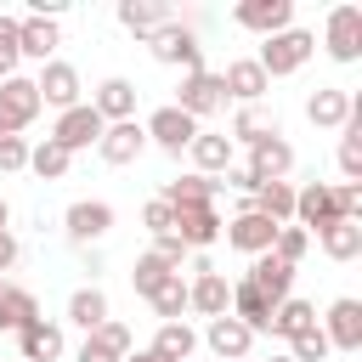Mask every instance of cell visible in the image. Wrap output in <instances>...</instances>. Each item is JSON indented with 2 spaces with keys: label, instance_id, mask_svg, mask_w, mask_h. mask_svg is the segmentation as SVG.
I'll return each instance as SVG.
<instances>
[{
  "label": "cell",
  "instance_id": "43",
  "mask_svg": "<svg viewBox=\"0 0 362 362\" xmlns=\"http://www.w3.org/2000/svg\"><path fill=\"white\" fill-rule=\"evenodd\" d=\"M334 209H339V221H356L362 215V181H339L334 187Z\"/></svg>",
  "mask_w": 362,
  "mask_h": 362
},
{
  "label": "cell",
  "instance_id": "26",
  "mask_svg": "<svg viewBox=\"0 0 362 362\" xmlns=\"http://www.w3.org/2000/svg\"><path fill=\"white\" fill-rule=\"evenodd\" d=\"M57 23H45V17H17V51L23 57H34V62H51V51H57Z\"/></svg>",
  "mask_w": 362,
  "mask_h": 362
},
{
  "label": "cell",
  "instance_id": "49",
  "mask_svg": "<svg viewBox=\"0 0 362 362\" xmlns=\"http://www.w3.org/2000/svg\"><path fill=\"white\" fill-rule=\"evenodd\" d=\"M124 362H164V356H158V351H130Z\"/></svg>",
  "mask_w": 362,
  "mask_h": 362
},
{
  "label": "cell",
  "instance_id": "6",
  "mask_svg": "<svg viewBox=\"0 0 362 362\" xmlns=\"http://www.w3.org/2000/svg\"><path fill=\"white\" fill-rule=\"evenodd\" d=\"M322 45H328L334 62H356V57H362V6H334Z\"/></svg>",
  "mask_w": 362,
  "mask_h": 362
},
{
  "label": "cell",
  "instance_id": "51",
  "mask_svg": "<svg viewBox=\"0 0 362 362\" xmlns=\"http://www.w3.org/2000/svg\"><path fill=\"white\" fill-rule=\"evenodd\" d=\"M0 136H11V130H6V119H0Z\"/></svg>",
  "mask_w": 362,
  "mask_h": 362
},
{
  "label": "cell",
  "instance_id": "30",
  "mask_svg": "<svg viewBox=\"0 0 362 362\" xmlns=\"http://www.w3.org/2000/svg\"><path fill=\"white\" fill-rule=\"evenodd\" d=\"M119 23L130 28V34H153V28H164L170 23V6L164 0H119Z\"/></svg>",
  "mask_w": 362,
  "mask_h": 362
},
{
  "label": "cell",
  "instance_id": "12",
  "mask_svg": "<svg viewBox=\"0 0 362 362\" xmlns=\"http://www.w3.org/2000/svg\"><path fill=\"white\" fill-rule=\"evenodd\" d=\"M328 351H362V300H334L328 305V328H322Z\"/></svg>",
  "mask_w": 362,
  "mask_h": 362
},
{
  "label": "cell",
  "instance_id": "9",
  "mask_svg": "<svg viewBox=\"0 0 362 362\" xmlns=\"http://www.w3.org/2000/svg\"><path fill=\"white\" fill-rule=\"evenodd\" d=\"M34 90H40V107L51 102V107H62V113H68V107H79V68H74V62H57V57H51V62L40 68Z\"/></svg>",
  "mask_w": 362,
  "mask_h": 362
},
{
  "label": "cell",
  "instance_id": "41",
  "mask_svg": "<svg viewBox=\"0 0 362 362\" xmlns=\"http://www.w3.org/2000/svg\"><path fill=\"white\" fill-rule=\"evenodd\" d=\"M322 356H328L322 328H305V334H294V339H288V362H322Z\"/></svg>",
  "mask_w": 362,
  "mask_h": 362
},
{
  "label": "cell",
  "instance_id": "27",
  "mask_svg": "<svg viewBox=\"0 0 362 362\" xmlns=\"http://www.w3.org/2000/svg\"><path fill=\"white\" fill-rule=\"evenodd\" d=\"M187 153H192L198 175H209V181H215V175H226V164H232V141H226V136H215V130H198Z\"/></svg>",
  "mask_w": 362,
  "mask_h": 362
},
{
  "label": "cell",
  "instance_id": "20",
  "mask_svg": "<svg viewBox=\"0 0 362 362\" xmlns=\"http://www.w3.org/2000/svg\"><path fill=\"white\" fill-rule=\"evenodd\" d=\"M266 85H272V79L260 74V62H255V57H238V62H226V74H221V90H226V96H238L243 107H255V102L266 96Z\"/></svg>",
  "mask_w": 362,
  "mask_h": 362
},
{
  "label": "cell",
  "instance_id": "38",
  "mask_svg": "<svg viewBox=\"0 0 362 362\" xmlns=\"http://www.w3.org/2000/svg\"><path fill=\"white\" fill-rule=\"evenodd\" d=\"M305 249H311V232H305V226H294V221H288V226H277V238H272V255H277V260L300 266V260H305Z\"/></svg>",
  "mask_w": 362,
  "mask_h": 362
},
{
  "label": "cell",
  "instance_id": "8",
  "mask_svg": "<svg viewBox=\"0 0 362 362\" xmlns=\"http://www.w3.org/2000/svg\"><path fill=\"white\" fill-rule=\"evenodd\" d=\"M34 113H40V90H34V79H23V74L0 79V119H6V130H11V136L28 130Z\"/></svg>",
  "mask_w": 362,
  "mask_h": 362
},
{
  "label": "cell",
  "instance_id": "2",
  "mask_svg": "<svg viewBox=\"0 0 362 362\" xmlns=\"http://www.w3.org/2000/svg\"><path fill=\"white\" fill-rule=\"evenodd\" d=\"M147 51L158 57V62H170V68H187V74H198L204 68V45H198V34L187 28V23H164V28H153L147 34Z\"/></svg>",
  "mask_w": 362,
  "mask_h": 362
},
{
  "label": "cell",
  "instance_id": "40",
  "mask_svg": "<svg viewBox=\"0 0 362 362\" xmlns=\"http://www.w3.org/2000/svg\"><path fill=\"white\" fill-rule=\"evenodd\" d=\"M90 339H96V345H107V351H113V356H119V362H124V356H130V351H136V345H130V328H124V322H119V317H107V322H102V328H90Z\"/></svg>",
  "mask_w": 362,
  "mask_h": 362
},
{
  "label": "cell",
  "instance_id": "31",
  "mask_svg": "<svg viewBox=\"0 0 362 362\" xmlns=\"http://www.w3.org/2000/svg\"><path fill=\"white\" fill-rule=\"evenodd\" d=\"M305 328H317V305L311 300H277L272 305V334H283V339H294V334H305Z\"/></svg>",
  "mask_w": 362,
  "mask_h": 362
},
{
  "label": "cell",
  "instance_id": "4",
  "mask_svg": "<svg viewBox=\"0 0 362 362\" xmlns=\"http://www.w3.org/2000/svg\"><path fill=\"white\" fill-rule=\"evenodd\" d=\"M232 23L272 40V34L294 28V0H238V6H232Z\"/></svg>",
  "mask_w": 362,
  "mask_h": 362
},
{
  "label": "cell",
  "instance_id": "34",
  "mask_svg": "<svg viewBox=\"0 0 362 362\" xmlns=\"http://www.w3.org/2000/svg\"><path fill=\"white\" fill-rule=\"evenodd\" d=\"M68 322H79L85 334L102 328V322H107V294H102V288H74V300H68Z\"/></svg>",
  "mask_w": 362,
  "mask_h": 362
},
{
  "label": "cell",
  "instance_id": "29",
  "mask_svg": "<svg viewBox=\"0 0 362 362\" xmlns=\"http://www.w3.org/2000/svg\"><path fill=\"white\" fill-rule=\"evenodd\" d=\"M317 243H322L328 260H356L362 255V221H328L317 232Z\"/></svg>",
  "mask_w": 362,
  "mask_h": 362
},
{
  "label": "cell",
  "instance_id": "25",
  "mask_svg": "<svg viewBox=\"0 0 362 362\" xmlns=\"http://www.w3.org/2000/svg\"><path fill=\"white\" fill-rule=\"evenodd\" d=\"M17 345H23V362H57V356H62V328L45 322V317H34V322L17 334Z\"/></svg>",
  "mask_w": 362,
  "mask_h": 362
},
{
  "label": "cell",
  "instance_id": "33",
  "mask_svg": "<svg viewBox=\"0 0 362 362\" xmlns=\"http://www.w3.org/2000/svg\"><path fill=\"white\" fill-rule=\"evenodd\" d=\"M255 209H260L266 221L288 226V221H294V187H288V181H260V192H255Z\"/></svg>",
  "mask_w": 362,
  "mask_h": 362
},
{
  "label": "cell",
  "instance_id": "45",
  "mask_svg": "<svg viewBox=\"0 0 362 362\" xmlns=\"http://www.w3.org/2000/svg\"><path fill=\"white\" fill-rule=\"evenodd\" d=\"M0 170H28V141L23 136H0Z\"/></svg>",
  "mask_w": 362,
  "mask_h": 362
},
{
  "label": "cell",
  "instance_id": "19",
  "mask_svg": "<svg viewBox=\"0 0 362 362\" xmlns=\"http://www.w3.org/2000/svg\"><path fill=\"white\" fill-rule=\"evenodd\" d=\"M170 232L181 238L187 255H204V249L221 238V215H215V209H175V226H170Z\"/></svg>",
  "mask_w": 362,
  "mask_h": 362
},
{
  "label": "cell",
  "instance_id": "14",
  "mask_svg": "<svg viewBox=\"0 0 362 362\" xmlns=\"http://www.w3.org/2000/svg\"><path fill=\"white\" fill-rule=\"evenodd\" d=\"M288 170H294V147L283 141V130H277V136H260V141L249 147V175H255V181H283Z\"/></svg>",
  "mask_w": 362,
  "mask_h": 362
},
{
  "label": "cell",
  "instance_id": "13",
  "mask_svg": "<svg viewBox=\"0 0 362 362\" xmlns=\"http://www.w3.org/2000/svg\"><path fill=\"white\" fill-rule=\"evenodd\" d=\"M351 113H356V96L339 90V85H322V90H311V102H305V119H311L317 130H345Z\"/></svg>",
  "mask_w": 362,
  "mask_h": 362
},
{
  "label": "cell",
  "instance_id": "24",
  "mask_svg": "<svg viewBox=\"0 0 362 362\" xmlns=\"http://www.w3.org/2000/svg\"><path fill=\"white\" fill-rule=\"evenodd\" d=\"M204 339H209V351H215L221 362H243V356H249V345H255V334H249L238 317H215V322L204 328Z\"/></svg>",
  "mask_w": 362,
  "mask_h": 362
},
{
  "label": "cell",
  "instance_id": "11",
  "mask_svg": "<svg viewBox=\"0 0 362 362\" xmlns=\"http://www.w3.org/2000/svg\"><path fill=\"white\" fill-rule=\"evenodd\" d=\"M272 238H277V221H266L260 209H243V215L226 221V243H232L238 255H266Z\"/></svg>",
  "mask_w": 362,
  "mask_h": 362
},
{
  "label": "cell",
  "instance_id": "16",
  "mask_svg": "<svg viewBox=\"0 0 362 362\" xmlns=\"http://www.w3.org/2000/svg\"><path fill=\"white\" fill-rule=\"evenodd\" d=\"M187 311H198V317H232V283L221 277V272H204V277H192V288H187Z\"/></svg>",
  "mask_w": 362,
  "mask_h": 362
},
{
  "label": "cell",
  "instance_id": "17",
  "mask_svg": "<svg viewBox=\"0 0 362 362\" xmlns=\"http://www.w3.org/2000/svg\"><path fill=\"white\" fill-rule=\"evenodd\" d=\"M90 107H96V119H102V124H124V119H136V85L113 74V79H102V85H96Z\"/></svg>",
  "mask_w": 362,
  "mask_h": 362
},
{
  "label": "cell",
  "instance_id": "28",
  "mask_svg": "<svg viewBox=\"0 0 362 362\" xmlns=\"http://www.w3.org/2000/svg\"><path fill=\"white\" fill-rule=\"evenodd\" d=\"M34 317H40V300H34L28 288L6 283V288H0V334H23Z\"/></svg>",
  "mask_w": 362,
  "mask_h": 362
},
{
  "label": "cell",
  "instance_id": "37",
  "mask_svg": "<svg viewBox=\"0 0 362 362\" xmlns=\"http://www.w3.org/2000/svg\"><path fill=\"white\" fill-rule=\"evenodd\" d=\"M260 136H277V119H266L260 107H238V119H232V136L226 141H260Z\"/></svg>",
  "mask_w": 362,
  "mask_h": 362
},
{
  "label": "cell",
  "instance_id": "47",
  "mask_svg": "<svg viewBox=\"0 0 362 362\" xmlns=\"http://www.w3.org/2000/svg\"><path fill=\"white\" fill-rule=\"evenodd\" d=\"M74 362H119V356H113L107 345H96V339L85 334V345H79V356H74Z\"/></svg>",
  "mask_w": 362,
  "mask_h": 362
},
{
  "label": "cell",
  "instance_id": "35",
  "mask_svg": "<svg viewBox=\"0 0 362 362\" xmlns=\"http://www.w3.org/2000/svg\"><path fill=\"white\" fill-rule=\"evenodd\" d=\"M68 164H74V158H68V153H62L51 136H45L40 147H28V170H34L40 181H62V175H68Z\"/></svg>",
  "mask_w": 362,
  "mask_h": 362
},
{
  "label": "cell",
  "instance_id": "32",
  "mask_svg": "<svg viewBox=\"0 0 362 362\" xmlns=\"http://www.w3.org/2000/svg\"><path fill=\"white\" fill-rule=\"evenodd\" d=\"M147 351H158L164 362H187V356L198 351V334H192L187 322H158V334H153Z\"/></svg>",
  "mask_w": 362,
  "mask_h": 362
},
{
  "label": "cell",
  "instance_id": "21",
  "mask_svg": "<svg viewBox=\"0 0 362 362\" xmlns=\"http://www.w3.org/2000/svg\"><path fill=\"white\" fill-rule=\"evenodd\" d=\"M215 187H221V181H209V175L192 170V175H175L158 198H164L170 209H215Z\"/></svg>",
  "mask_w": 362,
  "mask_h": 362
},
{
  "label": "cell",
  "instance_id": "7",
  "mask_svg": "<svg viewBox=\"0 0 362 362\" xmlns=\"http://www.w3.org/2000/svg\"><path fill=\"white\" fill-rule=\"evenodd\" d=\"M141 130H147V141H158L164 153H175V158H181V153L192 147V136H198V119H187V113L170 102V107H158V113H153Z\"/></svg>",
  "mask_w": 362,
  "mask_h": 362
},
{
  "label": "cell",
  "instance_id": "39",
  "mask_svg": "<svg viewBox=\"0 0 362 362\" xmlns=\"http://www.w3.org/2000/svg\"><path fill=\"white\" fill-rule=\"evenodd\" d=\"M147 305H153L164 322H181V311H187V283H181V272H175V277H170V283H164V288H158Z\"/></svg>",
  "mask_w": 362,
  "mask_h": 362
},
{
  "label": "cell",
  "instance_id": "15",
  "mask_svg": "<svg viewBox=\"0 0 362 362\" xmlns=\"http://www.w3.org/2000/svg\"><path fill=\"white\" fill-rule=\"evenodd\" d=\"M107 232H113V204H102V198L68 204V238H74V243H96V238H107Z\"/></svg>",
  "mask_w": 362,
  "mask_h": 362
},
{
  "label": "cell",
  "instance_id": "5",
  "mask_svg": "<svg viewBox=\"0 0 362 362\" xmlns=\"http://www.w3.org/2000/svg\"><path fill=\"white\" fill-rule=\"evenodd\" d=\"M175 107H181L187 119H209L215 107H226V90H221V74H209V68H198V74H187V79L175 85Z\"/></svg>",
  "mask_w": 362,
  "mask_h": 362
},
{
  "label": "cell",
  "instance_id": "23",
  "mask_svg": "<svg viewBox=\"0 0 362 362\" xmlns=\"http://www.w3.org/2000/svg\"><path fill=\"white\" fill-rule=\"evenodd\" d=\"M232 317L249 328V334H272V300L243 277V283H232Z\"/></svg>",
  "mask_w": 362,
  "mask_h": 362
},
{
  "label": "cell",
  "instance_id": "48",
  "mask_svg": "<svg viewBox=\"0 0 362 362\" xmlns=\"http://www.w3.org/2000/svg\"><path fill=\"white\" fill-rule=\"evenodd\" d=\"M11 266H17V238L0 232V272H11Z\"/></svg>",
  "mask_w": 362,
  "mask_h": 362
},
{
  "label": "cell",
  "instance_id": "10",
  "mask_svg": "<svg viewBox=\"0 0 362 362\" xmlns=\"http://www.w3.org/2000/svg\"><path fill=\"white\" fill-rule=\"evenodd\" d=\"M294 221H300L305 232H322L328 221H339V209H334V187H328V181H305V187H294Z\"/></svg>",
  "mask_w": 362,
  "mask_h": 362
},
{
  "label": "cell",
  "instance_id": "22",
  "mask_svg": "<svg viewBox=\"0 0 362 362\" xmlns=\"http://www.w3.org/2000/svg\"><path fill=\"white\" fill-rule=\"evenodd\" d=\"M249 283H255V288H260V294L277 305V300H288V288H294V266H288V260H277V255L266 249V255H255Z\"/></svg>",
  "mask_w": 362,
  "mask_h": 362
},
{
  "label": "cell",
  "instance_id": "36",
  "mask_svg": "<svg viewBox=\"0 0 362 362\" xmlns=\"http://www.w3.org/2000/svg\"><path fill=\"white\" fill-rule=\"evenodd\" d=\"M170 277H175V272H170V266H164L153 249H147V255H136V272H130V283H136V294H141V300H153V294H158Z\"/></svg>",
  "mask_w": 362,
  "mask_h": 362
},
{
  "label": "cell",
  "instance_id": "44",
  "mask_svg": "<svg viewBox=\"0 0 362 362\" xmlns=\"http://www.w3.org/2000/svg\"><path fill=\"white\" fill-rule=\"evenodd\" d=\"M141 226H147L153 238H164V232L175 226V209H170L164 198H153V204H141Z\"/></svg>",
  "mask_w": 362,
  "mask_h": 362
},
{
  "label": "cell",
  "instance_id": "18",
  "mask_svg": "<svg viewBox=\"0 0 362 362\" xmlns=\"http://www.w3.org/2000/svg\"><path fill=\"white\" fill-rule=\"evenodd\" d=\"M141 147H147V130H141L136 119H124V124H107V130H102V141H96L102 164H136V158H141Z\"/></svg>",
  "mask_w": 362,
  "mask_h": 362
},
{
  "label": "cell",
  "instance_id": "42",
  "mask_svg": "<svg viewBox=\"0 0 362 362\" xmlns=\"http://www.w3.org/2000/svg\"><path fill=\"white\" fill-rule=\"evenodd\" d=\"M17 62H23V51H17V17L0 11V79H11Z\"/></svg>",
  "mask_w": 362,
  "mask_h": 362
},
{
  "label": "cell",
  "instance_id": "3",
  "mask_svg": "<svg viewBox=\"0 0 362 362\" xmlns=\"http://www.w3.org/2000/svg\"><path fill=\"white\" fill-rule=\"evenodd\" d=\"M102 119H96V107L90 102H79V107H68V113H57V130H51V141L74 158V153H85V147H96L102 141Z\"/></svg>",
  "mask_w": 362,
  "mask_h": 362
},
{
  "label": "cell",
  "instance_id": "50",
  "mask_svg": "<svg viewBox=\"0 0 362 362\" xmlns=\"http://www.w3.org/2000/svg\"><path fill=\"white\" fill-rule=\"evenodd\" d=\"M6 221H11V209H6V198H0V232H6Z\"/></svg>",
  "mask_w": 362,
  "mask_h": 362
},
{
  "label": "cell",
  "instance_id": "1",
  "mask_svg": "<svg viewBox=\"0 0 362 362\" xmlns=\"http://www.w3.org/2000/svg\"><path fill=\"white\" fill-rule=\"evenodd\" d=\"M311 51H317V34H305V28H283V34H272L266 45H260V74L266 79H283V74H300L305 62H311Z\"/></svg>",
  "mask_w": 362,
  "mask_h": 362
},
{
  "label": "cell",
  "instance_id": "52",
  "mask_svg": "<svg viewBox=\"0 0 362 362\" xmlns=\"http://www.w3.org/2000/svg\"><path fill=\"white\" fill-rule=\"evenodd\" d=\"M272 362H288V356H272Z\"/></svg>",
  "mask_w": 362,
  "mask_h": 362
},
{
  "label": "cell",
  "instance_id": "53",
  "mask_svg": "<svg viewBox=\"0 0 362 362\" xmlns=\"http://www.w3.org/2000/svg\"><path fill=\"white\" fill-rule=\"evenodd\" d=\"M0 288H6V283H0Z\"/></svg>",
  "mask_w": 362,
  "mask_h": 362
},
{
  "label": "cell",
  "instance_id": "46",
  "mask_svg": "<svg viewBox=\"0 0 362 362\" xmlns=\"http://www.w3.org/2000/svg\"><path fill=\"white\" fill-rule=\"evenodd\" d=\"M153 255H158L170 272H181V260H187V249H181V238H175V232H164V238L153 243Z\"/></svg>",
  "mask_w": 362,
  "mask_h": 362
}]
</instances>
